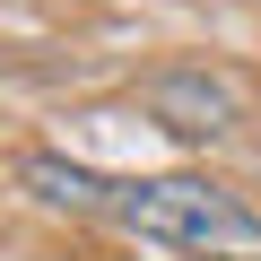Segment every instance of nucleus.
Returning a JSON list of instances; mask_svg holds the SVG:
<instances>
[{"label":"nucleus","instance_id":"f257e3e1","mask_svg":"<svg viewBox=\"0 0 261 261\" xmlns=\"http://www.w3.org/2000/svg\"><path fill=\"white\" fill-rule=\"evenodd\" d=\"M113 218L148 244L200 252V261H261V218L192 174H157V183H113Z\"/></svg>","mask_w":261,"mask_h":261},{"label":"nucleus","instance_id":"f03ea898","mask_svg":"<svg viewBox=\"0 0 261 261\" xmlns=\"http://www.w3.org/2000/svg\"><path fill=\"white\" fill-rule=\"evenodd\" d=\"M148 113L174 130V140H218L235 122V87L209 79V70H157L148 79Z\"/></svg>","mask_w":261,"mask_h":261},{"label":"nucleus","instance_id":"7ed1b4c3","mask_svg":"<svg viewBox=\"0 0 261 261\" xmlns=\"http://www.w3.org/2000/svg\"><path fill=\"white\" fill-rule=\"evenodd\" d=\"M18 183L44 200V209H79V218H113V183H96L87 166H70V157H44V148H27L18 157Z\"/></svg>","mask_w":261,"mask_h":261}]
</instances>
